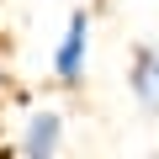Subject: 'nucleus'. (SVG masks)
Here are the masks:
<instances>
[{
    "mask_svg": "<svg viewBox=\"0 0 159 159\" xmlns=\"http://www.w3.org/2000/svg\"><path fill=\"white\" fill-rule=\"evenodd\" d=\"M85 53H90V11H74L58 48H53V80L58 85H80L85 80Z\"/></svg>",
    "mask_w": 159,
    "mask_h": 159,
    "instance_id": "f257e3e1",
    "label": "nucleus"
},
{
    "mask_svg": "<svg viewBox=\"0 0 159 159\" xmlns=\"http://www.w3.org/2000/svg\"><path fill=\"white\" fill-rule=\"evenodd\" d=\"M58 143H64V117L58 111H37L32 122H27V133H21V154L27 159H43V154H58Z\"/></svg>",
    "mask_w": 159,
    "mask_h": 159,
    "instance_id": "7ed1b4c3",
    "label": "nucleus"
},
{
    "mask_svg": "<svg viewBox=\"0 0 159 159\" xmlns=\"http://www.w3.org/2000/svg\"><path fill=\"white\" fill-rule=\"evenodd\" d=\"M127 85H133V101L143 117H159V48H133V64H127Z\"/></svg>",
    "mask_w": 159,
    "mask_h": 159,
    "instance_id": "f03ea898",
    "label": "nucleus"
}]
</instances>
